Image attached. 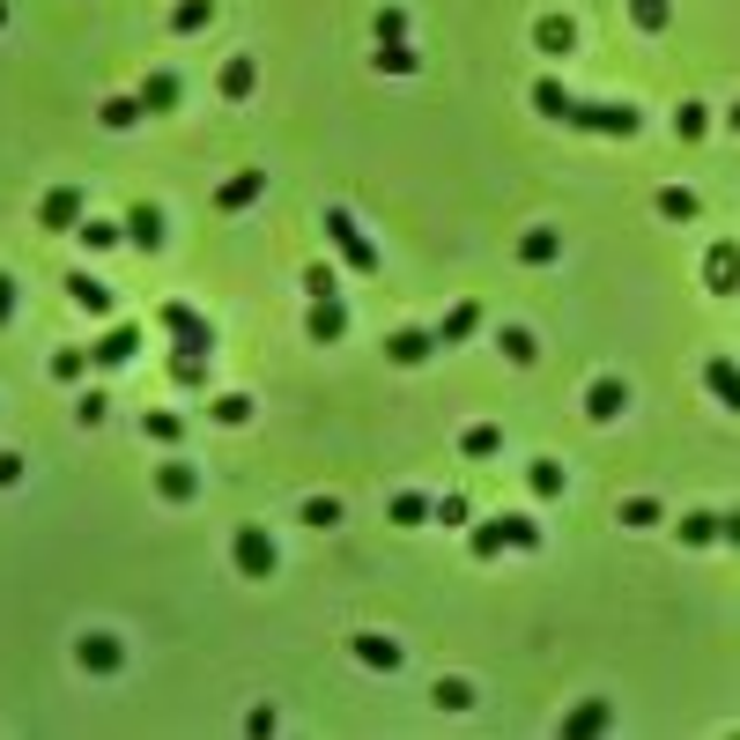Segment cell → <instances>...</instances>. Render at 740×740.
<instances>
[{
	"instance_id": "6da1fadb",
	"label": "cell",
	"mask_w": 740,
	"mask_h": 740,
	"mask_svg": "<svg viewBox=\"0 0 740 740\" xmlns=\"http://www.w3.org/2000/svg\"><path fill=\"white\" fill-rule=\"evenodd\" d=\"M563 126H577V133H637L645 112H637V104H585V97H571Z\"/></svg>"
},
{
	"instance_id": "7a4b0ae2",
	"label": "cell",
	"mask_w": 740,
	"mask_h": 740,
	"mask_svg": "<svg viewBox=\"0 0 740 740\" xmlns=\"http://www.w3.org/2000/svg\"><path fill=\"white\" fill-rule=\"evenodd\" d=\"M327 238H333V252H341L356 275H378V245L363 238V222H356L348 207H327Z\"/></svg>"
},
{
	"instance_id": "3957f363",
	"label": "cell",
	"mask_w": 740,
	"mask_h": 740,
	"mask_svg": "<svg viewBox=\"0 0 740 740\" xmlns=\"http://www.w3.org/2000/svg\"><path fill=\"white\" fill-rule=\"evenodd\" d=\"M164 333H170V348H186V356H215V327L193 304H164Z\"/></svg>"
},
{
	"instance_id": "277c9868",
	"label": "cell",
	"mask_w": 740,
	"mask_h": 740,
	"mask_svg": "<svg viewBox=\"0 0 740 740\" xmlns=\"http://www.w3.org/2000/svg\"><path fill=\"white\" fill-rule=\"evenodd\" d=\"M230 563H238V577H275V540H267V526H238V540H230Z\"/></svg>"
},
{
	"instance_id": "5b68a950",
	"label": "cell",
	"mask_w": 740,
	"mask_h": 740,
	"mask_svg": "<svg viewBox=\"0 0 740 740\" xmlns=\"http://www.w3.org/2000/svg\"><path fill=\"white\" fill-rule=\"evenodd\" d=\"M703 289H711V296H733L740 289V245L733 238H718V245L703 252Z\"/></svg>"
},
{
	"instance_id": "8992f818",
	"label": "cell",
	"mask_w": 740,
	"mask_h": 740,
	"mask_svg": "<svg viewBox=\"0 0 740 740\" xmlns=\"http://www.w3.org/2000/svg\"><path fill=\"white\" fill-rule=\"evenodd\" d=\"M82 186H52V193H44L38 201V222L44 230H82Z\"/></svg>"
},
{
	"instance_id": "52a82bcc",
	"label": "cell",
	"mask_w": 740,
	"mask_h": 740,
	"mask_svg": "<svg viewBox=\"0 0 740 740\" xmlns=\"http://www.w3.org/2000/svg\"><path fill=\"white\" fill-rule=\"evenodd\" d=\"M119 222H126V245L164 252V238H170V230H164V207H149V201H141V207H126Z\"/></svg>"
},
{
	"instance_id": "ba28073f",
	"label": "cell",
	"mask_w": 740,
	"mask_h": 740,
	"mask_svg": "<svg viewBox=\"0 0 740 740\" xmlns=\"http://www.w3.org/2000/svg\"><path fill=\"white\" fill-rule=\"evenodd\" d=\"M259 193H267V170H238V178H222V186H215V207H222V215H245Z\"/></svg>"
},
{
	"instance_id": "9c48e42d",
	"label": "cell",
	"mask_w": 740,
	"mask_h": 740,
	"mask_svg": "<svg viewBox=\"0 0 740 740\" xmlns=\"http://www.w3.org/2000/svg\"><path fill=\"white\" fill-rule=\"evenodd\" d=\"M133 356H141V327H112L97 348H89V363H97V370H119V363H133Z\"/></svg>"
},
{
	"instance_id": "30bf717a",
	"label": "cell",
	"mask_w": 740,
	"mask_h": 740,
	"mask_svg": "<svg viewBox=\"0 0 740 740\" xmlns=\"http://www.w3.org/2000/svg\"><path fill=\"white\" fill-rule=\"evenodd\" d=\"M75 659H82V674H119V666H126V645L97 629V637H82V645H75Z\"/></svg>"
},
{
	"instance_id": "8fae6325",
	"label": "cell",
	"mask_w": 740,
	"mask_h": 740,
	"mask_svg": "<svg viewBox=\"0 0 740 740\" xmlns=\"http://www.w3.org/2000/svg\"><path fill=\"white\" fill-rule=\"evenodd\" d=\"M622 408H629V385H622V378H592V385H585V414H592V422H615Z\"/></svg>"
},
{
	"instance_id": "7c38bea8",
	"label": "cell",
	"mask_w": 740,
	"mask_h": 740,
	"mask_svg": "<svg viewBox=\"0 0 740 740\" xmlns=\"http://www.w3.org/2000/svg\"><path fill=\"white\" fill-rule=\"evenodd\" d=\"M385 356H393V363H400V370L430 363V356H437V333H422V327H400V333H393V341H385Z\"/></svg>"
},
{
	"instance_id": "4fadbf2b",
	"label": "cell",
	"mask_w": 740,
	"mask_h": 740,
	"mask_svg": "<svg viewBox=\"0 0 740 740\" xmlns=\"http://www.w3.org/2000/svg\"><path fill=\"white\" fill-rule=\"evenodd\" d=\"M703 385H711V400H718V408L740 414V363H733V356H711V363H703Z\"/></svg>"
},
{
	"instance_id": "5bb4252c",
	"label": "cell",
	"mask_w": 740,
	"mask_h": 740,
	"mask_svg": "<svg viewBox=\"0 0 740 740\" xmlns=\"http://www.w3.org/2000/svg\"><path fill=\"white\" fill-rule=\"evenodd\" d=\"M67 296H75V311H89V319H104V311H112V289L97 282V275H67Z\"/></svg>"
},
{
	"instance_id": "9a60e30c",
	"label": "cell",
	"mask_w": 740,
	"mask_h": 740,
	"mask_svg": "<svg viewBox=\"0 0 740 740\" xmlns=\"http://www.w3.org/2000/svg\"><path fill=\"white\" fill-rule=\"evenodd\" d=\"M156 496H164V503H193V496H201V474L170 459V467H156Z\"/></svg>"
},
{
	"instance_id": "2e32d148",
	"label": "cell",
	"mask_w": 740,
	"mask_h": 740,
	"mask_svg": "<svg viewBox=\"0 0 740 740\" xmlns=\"http://www.w3.org/2000/svg\"><path fill=\"white\" fill-rule=\"evenodd\" d=\"M304 333H311V341H341V333H348L341 296H319V304H311V319H304Z\"/></svg>"
},
{
	"instance_id": "e0dca14e",
	"label": "cell",
	"mask_w": 740,
	"mask_h": 740,
	"mask_svg": "<svg viewBox=\"0 0 740 740\" xmlns=\"http://www.w3.org/2000/svg\"><path fill=\"white\" fill-rule=\"evenodd\" d=\"M608 726H615L608 703H577L571 718H563V740H592V733H608Z\"/></svg>"
},
{
	"instance_id": "ac0fdd59",
	"label": "cell",
	"mask_w": 740,
	"mask_h": 740,
	"mask_svg": "<svg viewBox=\"0 0 740 740\" xmlns=\"http://www.w3.org/2000/svg\"><path fill=\"white\" fill-rule=\"evenodd\" d=\"M356 659L378 666V674H393V666H400V645H393V637H378V629H356Z\"/></svg>"
},
{
	"instance_id": "d6986e66",
	"label": "cell",
	"mask_w": 740,
	"mask_h": 740,
	"mask_svg": "<svg viewBox=\"0 0 740 740\" xmlns=\"http://www.w3.org/2000/svg\"><path fill=\"white\" fill-rule=\"evenodd\" d=\"M385 519H393V526H430V519H437V503H430V496H414V489H400L393 503H385Z\"/></svg>"
},
{
	"instance_id": "ffe728a7",
	"label": "cell",
	"mask_w": 740,
	"mask_h": 740,
	"mask_svg": "<svg viewBox=\"0 0 740 740\" xmlns=\"http://www.w3.org/2000/svg\"><path fill=\"white\" fill-rule=\"evenodd\" d=\"M503 452V430L496 422H474V430H459V459H496Z\"/></svg>"
},
{
	"instance_id": "44dd1931",
	"label": "cell",
	"mask_w": 740,
	"mask_h": 740,
	"mask_svg": "<svg viewBox=\"0 0 740 740\" xmlns=\"http://www.w3.org/2000/svg\"><path fill=\"white\" fill-rule=\"evenodd\" d=\"M207 23H215V0H178V8H170V30H178V38H201Z\"/></svg>"
},
{
	"instance_id": "7402d4cb",
	"label": "cell",
	"mask_w": 740,
	"mask_h": 740,
	"mask_svg": "<svg viewBox=\"0 0 740 740\" xmlns=\"http://www.w3.org/2000/svg\"><path fill=\"white\" fill-rule=\"evenodd\" d=\"M534 44H540V52H556V60H563V52L577 44V30L563 23V15H540V23H534Z\"/></svg>"
},
{
	"instance_id": "603a6c76",
	"label": "cell",
	"mask_w": 740,
	"mask_h": 740,
	"mask_svg": "<svg viewBox=\"0 0 740 740\" xmlns=\"http://www.w3.org/2000/svg\"><path fill=\"white\" fill-rule=\"evenodd\" d=\"M474 327H482V304H452V311H445V327H437V341L452 348V341H467Z\"/></svg>"
},
{
	"instance_id": "cb8c5ba5",
	"label": "cell",
	"mask_w": 740,
	"mask_h": 740,
	"mask_svg": "<svg viewBox=\"0 0 740 740\" xmlns=\"http://www.w3.org/2000/svg\"><path fill=\"white\" fill-rule=\"evenodd\" d=\"M178 97H186V82H178V75H149V82H141V104H149V112H170Z\"/></svg>"
},
{
	"instance_id": "d4e9b609",
	"label": "cell",
	"mask_w": 740,
	"mask_h": 740,
	"mask_svg": "<svg viewBox=\"0 0 740 740\" xmlns=\"http://www.w3.org/2000/svg\"><path fill=\"white\" fill-rule=\"evenodd\" d=\"M556 252H563V238H556V230H526V238H519V259H526V267H548Z\"/></svg>"
},
{
	"instance_id": "484cf974",
	"label": "cell",
	"mask_w": 740,
	"mask_h": 740,
	"mask_svg": "<svg viewBox=\"0 0 740 740\" xmlns=\"http://www.w3.org/2000/svg\"><path fill=\"white\" fill-rule=\"evenodd\" d=\"M681 540L689 548H711L718 540V511H681Z\"/></svg>"
},
{
	"instance_id": "4316f807",
	"label": "cell",
	"mask_w": 740,
	"mask_h": 740,
	"mask_svg": "<svg viewBox=\"0 0 740 740\" xmlns=\"http://www.w3.org/2000/svg\"><path fill=\"white\" fill-rule=\"evenodd\" d=\"M467 548H474L482 563H489V556H503V548H511V540H503V519H482V526L467 534Z\"/></svg>"
},
{
	"instance_id": "83f0119b",
	"label": "cell",
	"mask_w": 740,
	"mask_h": 740,
	"mask_svg": "<svg viewBox=\"0 0 740 740\" xmlns=\"http://www.w3.org/2000/svg\"><path fill=\"white\" fill-rule=\"evenodd\" d=\"M659 215H666V222H697V193H689V186H666V193H659Z\"/></svg>"
},
{
	"instance_id": "f1b7e54d",
	"label": "cell",
	"mask_w": 740,
	"mask_h": 740,
	"mask_svg": "<svg viewBox=\"0 0 740 740\" xmlns=\"http://www.w3.org/2000/svg\"><path fill=\"white\" fill-rule=\"evenodd\" d=\"M503 540H511V548H540V519H526V511H503Z\"/></svg>"
},
{
	"instance_id": "f546056e",
	"label": "cell",
	"mask_w": 740,
	"mask_h": 740,
	"mask_svg": "<svg viewBox=\"0 0 740 740\" xmlns=\"http://www.w3.org/2000/svg\"><path fill=\"white\" fill-rule=\"evenodd\" d=\"M629 15H637V30H666V23H674V8H666V0H629Z\"/></svg>"
},
{
	"instance_id": "4dcf8cb0",
	"label": "cell",
	"mask_w": 740,
	"mask_h": 740,
	"mask_svg": "<svg viewBox=\"0 0 740 740\" xmlns=\"http://www.w3.org/2000/svg\"><path fill=\"white\" fill-rule=\"evenodd\" d=\"M378 67H385V75H414V44H408V38L378 44Z\"/></svg>"
},
{
	"instance_id": "1f68e13d",
	"label": "cell",
	"mask_w": 740,
	"mask_h": 740,
	"mask_svg": "<svg viewBox=\"0 0 740 740\" xmlns=\"http://www.w3.org/2000/svg\"><path fill=\"white\" fill-rule=\"evenodd\" d=\"M534 104H540V119H563V112H571V89L563 82H534Z\"/></svg>"
},
{
	"instance_id": "d6a6232c",
	"label": "cell",
	"mask_w": 740,
	"mask_h": 740,
	"mask_svg": "<svg viewBox=\"0 0 740 740\" xmlns=\"http://www.w3.org/2000/svg\"><path fill=\"white\" fill-rule=\"evenodd\" d=\"M252 82H259L252 60H230V67H222V97H252Z\"/></svg>"
},
{
	"instance_id": "836d02e7",
	"label": "cell",
	"mask_w": 740,
	"mask_h": 740,
	"mask_svg": "<svg viewBox=\"0 0 740 740\" xmlns=\"http://www.w3.org/2000/svg\"><path fill=\"white\" fill-rule=\"evenodd\" d=\"M141 112H149L141 97H112V104H104V126H112V133H126V126L141 119Z\"/></svg>"
},
{
	"instance_id": "e575fe53",
	"label": "cell",
	"mask_w": 740,
	"mask_h": 740,
	"mask_svg": "<svg viewBox=\"0 0 740 740\" xmlns=\"http://www.w3.org/2000/svg\"><path fill=\"white\" fill-rule=\"evenodd\" d=\"M526 482H534V496H563V459H534Z\"/></svg>"
},
{
	"instance_id": "d590c367",
	"label": "cell",
	"mask_w": 740,
	"mask_h": 740,
	"mask_svg": "<svg viewBox=\"0 0 740 740\" xmlns=\"http://www.w3.org/2000/svg\"><path fill=\"white\" fill-rule=\"evenodd\" d=\"M615 519H622V526H659V519H666V511H659L652 496H629V503H622Z\"/></svg>"
},
{
	"instance_id": "8d00e7d4",
	"label": "cell",
	"mask_w": 740,
	"mask_h": 740,
	"mask_svg": "<svg viewBox=\"0 0 740 740\" xmlns=\"http://www.w3.org/2000/svg\"><path fill=\"white\" fill-rule=\"evenodd\" d=\"M503 356H511V363H534V356H540V341H534L526 327H503Z\"/></svg>"
},
{
	"instance_id": "74e56055",
	"label": "cell",
	"mask_w": 740,
	"mask_h": 740,
	"mask_svg": "<svg viewBox=\"0 0 740 740\" xmlns=\"http://www.w3.org/2000/svg\"><path fill=\"white\" fill-rule=\"evenodd\" d=\"M141 430H149L156 445H178V430H186V422H178L170 408H156V414H141Z\"/></svg>"
},
{
	"instance_id": "f35d334b",
	"label": "cell",
	"mask_w": 740,
	"mask_h": 740,
	"mask_svg": "<svg viewBox=\"0 0 740 740\" xmlns=\"http://www.w3.org/2000/svg\"><path fill=\"white\" fill-rule=\"evenodd\" d=\"M119 238H126V222H82V245L89 252H112Z\"/></svg>"
},
{
	"instance_id": "ab89813d",
	"label": "cell",
	"mask_w": 740,
	"mask_h": 740,
	"mask_svg": "<svg viewBox=\"0 0 740 740\" xmlns=\"http://www.w3.org/2000/svg\"><path fill=\"white\" fill-rule=\"evenodd\" d=\"M170 378H178V385H207V356H186V348H178V356H170Z\"/></svg>"
},
{
	"instance_id": "60d3db41",
	"label": "cell",
	"mask_w": 740,
	"mask_h": 740,
	"mask_svg": "<svg viewBox=\"0 0 740 740\" xmlns=\"http://www.w3.org/2000/svg\"><path fill=\"white\" fill-rule=\"evenodd\" d=\"M703 126H711L703 104H681V112H674V133H681V141H703Z\"/></svg>"
},
{
	"instance_id": "b9f144b4",
	"label": "cell",
	"mask_w": 740,
	"mask_h": 740,
	"mask_svg": "<svg viewBox=\"0 0 740 740\" xmlns=\"http://www.w3.org/2000/svg\"><path fill=\"white\" fill-rule=\"evenodd\" d=\"M430 703H437V711H467V703H474V689H467V681H437V689H430Z\"/></svg>"
},
{
	"instance_id": "7bdbcfd3",
	"label": "cell",
	"mask_w": 740,
	"mask_h": 740,
	"mask_svg": "<svg viewBox=\"0 0 740 740\" xmlns=\"http://www.w3.org/2000/svg\"><path fill=\"white\" fill-rule=\"evenodd\" d=\"M82 370H89V348H60V356H52V378H67V385H75Z\"/></svg>"
},
{
	"instance_id": "ee69618b",
	"label": "cell",
	"mask_w": 740,
	"mask_h": 740,
	"mask_svg": "<svg viewBox=\"0 0 740 740\" xmlns=\"http://www.w3.org/2000/svg\"><path fill=\"white\" fill-rule=\"evenodd\" d=\"M215 422H230V430L252 422V400H245V393H222V400H215Z\"/></svg>"
},
{
	"instance_id": "f6af8a7d",
	"label": "cell",
	"mask_w": 740,
	"mask_h": 740,
	"mask_svg": "<svg viewBox=\"0 0 740 740\" xmlns=\"http://www.w3.org/2000/svg\"><path fill=\"white\" fill-rule=\"evenodd\" d=\"M104 414H112V400H104V393H82V400H75V422H82V430H97Z\"/></svg>"
},
{
	"instance_id": "bcb514c9",
	"label": "cell",
	"mask_w": 740,
	"mask_h": 740,
	"mask_svg": "<svg viewBox=\"0 0 740 740\" xmlns=\"http://www.w3.org/2000/svg\"><path fill=\"white\" fill-rule=\"evenodd\" d=\"M304 526H341V503H333V496H311V503H304Z\"/></svg>"
},
{
	"instance_id": "7dc6e473",
	"label": "cell",
	"mask_w": 740,
	"mask_h": 740,
	"mask_svg": "<svg viewBox=\"0 0 740 740\" xmlns=\"http://www.w3.org/2000/svg\"><path fill=\"white\" fill-rule=\"evenodd\" d=\"M304 289H311V304H319V296H333V289H341V275H333V267H311V275H304Z\"/></svg>"
},
{
	"instance_id": "c3c4849f",
	"label": "cell",
	"mask_w": 740,
	"mask_h": 740,
	"mask_svg": "<svg viewBox=\"0 0 740 740\" xmlns=\"http://www.w3.org/2000/svg\"><path fill=\"white\" fill-rule=\"evenodd\" d=\"M393 38H408V15H400V8H385V15H378V44H393Z\"/></svg>"
},
{
	"instance_id": "681fc988",
	"label": "cell",
	"mask_w": 740,
	"mask_h": 740,
	"mask_svg": "<svg viewBox=\"0 0 740 740\" xmlns=\"http://www.w3.org/2000/svg\"><path fill=\"white\" fill-rule=\"evenodd\" d=\"M437 519H445V526H467L474 511H467V496H445V503H437Z\"/></svg>"
},
{
	"instance_id": "f907efd6",
	"label": "cell",
	"mask_w": 740,
	"mask_h": 740,
	"mask_svg": "<svg viewBox=\"0 0 740 740\" xmlns=\"http://www.w3.org/2000/svg\"><path fill=\"white\" fill-rule=\"evenodd\" d=\"M23 482V452H0V489H15Z\"/></svg>"
},
{
	"instance_id": "816d5d0a",
	"label": "cell",
	"mask_w": 740,
	"mask_h": 740,
	"mask_svg": "<svg viewBox=\"0 0 740 740\" xmlns=\"http://www.w3.org/2000/svg\"><path fill=\"white\" fill-rule=\"evenodd\" d=\"M718 540H733V548H740V511H718Z\"/></svg>"
},
{
	"instance_id": "f5cc1de1",
	"label": "cell",
	"mask_w": 740,
	"mask_h": 740,
	"mask_svg": "<svg viewBox=\"0 0 740 740\" xmlns=\"http://www.w3.org/2000/svg\"><path fill=\"white\" fill-rule=\"evenodd\" d=\"M8 311H15V282L0 275V327H8Z\"/></svg>"
},
{
	"instance_id": "db71d44e",
	"label": "cell",
	"mask_w": 740,
	"mask_h": 740,
	"mask_svg": "<svg viewBox=\"0 0 740 740\" xmlns=\"http://www.w3.org/2000/svg\"><path fill=\"white\" fill-rule=\"evenodd\" d=\"M726 119H733V126H740V104H733V112H726Z\"/></svg>"
},
{
	"instance_id": "11a10c76",
	"label": "cell",
	"mask_w": 740,
	"mask_h": 740,
	"mask_svg": "<svg viewBox=\"0 0 740 740\" xmlns=\"http://www.w3.org/2000/svg\"><path fill=\"white\" fill-rule=\"evenodd\" d=\"M0 23H8V0H0Z\"/></svg>"
}]
</instances>
